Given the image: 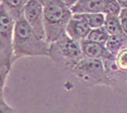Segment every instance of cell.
Segmentation results:
<instances>
[{"label":"cell","instance_id":"1","mask_svg":"<svg viewBox=\"0 0 127 113\" xmlns=\"http://www.w3.org/2000/svg\"><path fill=\"white\" fill-rule=\"evenodd\" d=\"M50 43L42 40L28 25L24 16L15 22L13 50L15 60L22 57L49 56Z\"/></svg>","mask_w":127,"mask_h":113},{"label":"cell","instance_id":"2","mask_svg":"<svg viewBox=\"0 0 127 113\" xmlns=\"http://www.w3.org/2000/svg\"><path fill=\"white\" fill-rule=\"evenodd\" d=\"M15 21L3 7H0V89H3L5 80L15 62L13 37Z\"/></svg>","mask_w":127,"mask_h":113},{"label":"cell","instance_id":"3","mask_svg":"<svg viewBox=\"0 0 127 113\" xmlns=\"http://www.w3.org/2000/svg\"><path fill=\"white\" fill-rule=\"evenodd\" d=\"M72 17V10L62 0H52L46 5L45 30L48 43H53L65 36Z\"/></svg>","mask_w":127,"mask_h":113},{"label":"cell","instance_id":"4","mask_svg":"<svg viewBox=\"0 0 127 113\" xmlns=\"http://www.w3.org/2000/svg\"><path fill=\"white\" fill-rule=\"evenodd\" d=\"M56 64L72 70L84 58L78 42L71 39L67 34L58 41L50 43L49 56Z\"/></svg>","mask_w":127,"mask_h":113},{"label":"cell","instance_id":"5","mask_svg":"<svg viewBox=\"0 0 127 113\" xmlns=\"http://www.w3.org/2000/svg\"><path fill=\"white\" fill-rule=\"evenodd\" d=\"M74 74L78 79L88 84H111V78L109 77V72L106 71L104 63L99 59L83 58L72 69Z\"/></svg>","mask_w":127,"mask_h":113},{"label":"cell","instance_id":"6","mask_svg":"<svg viewBox=\"0 0 127 113\" xmlns=\"http://www.w3.org/2000/svg\"><path fill=\"white\" fill-rule=\"evenodd\" d=\"M23 16L26 19L28 25L34 29V31L42 40L47 41L46 30H45V7L44 5L40 4L37 0H30L27 2L26 7H25Z\"/></svg>","mask_w":127,"mask_h":113},{"label":"cell","instance_id":"7","mask_svg":"<svg viewBox=\"0 0 127 113\" xmlns=\"http://www.w3.org/2000/svg\"><path fill=\"white\" fill-rule=\"evenodd\" d=\"M80 48L83 52L84 58H90V59H99L104 63V66L106 68V71L109 72V69L113 65L114 56L108 51L105 45L95 43L89 40H83L79 42Z\"/></svg>","mask_w":127,"mask_h":113},{"label":"cell","instance_id":"8","mask_svg":"<svg viewBox=\"0 0 127 113\" xmlns=\"http://www.w3.org/2000/svg\"><path fill=\"white\" fill-rule=\"evenodd\" d=\"M90 31L91 28L82 19L75 18V17H72L67 25V28H66V34L78 43L87 39Z\"/></svg>","mask_w":127,"mask_h":113},{"label":"cell","instance_id":"9","mask_svg":"<svg viewBox=\"0 0 127 113\" xmlns=\"http://www.w3.org/2000/svg\"><path fill=\"white\" fill-rule=\"evenodd\" d=\"M71 10L73 14L103 13V0H78Z\"/></svg>","mask_w":127,"mask_h":113},{"label":"cell","instance_id":"10","mask_svg":"<svg viewBox=\"0 0 127 113\" xmlns=\"http://www.w3.org/2000/svg\"><path fill=\"white\" fill-rule=\"evenodd\" d=\"M30 0H1V7H3L14 21L23 17L24 10Z\"/></svg>","mask_w":127,"mask_h":113},{"label":"cell","instance_id":"11","mask_svg":"<svg viewBox=\"0 0 127 113\" xmlns=\"http://www.w3.org/2000/svg\"><path fill=\"white\" fill-rule=\"evenodd\" d=\"M73 17L82 19L91 29L104 26L105 15L103 13H85V14H73Z\"/></svg>","mask_w":127,"mask_h":113},{"label":"cell","instance_id":"12","mask_svg":"<svg viewBox=\"0 0 127 113\" xmlns=\"http://www.w3.org/2000/svg\"><path fill=\"white\" fill-rule=\"evenodd\" d=\"M127 44V34L120 33L114 34V36H110L109 40L105 43V48L113 56H115L118 52Z\"/></svg>","mask_w":127,"mask_h":113},{"label":"cell","instance_id":"13","mask_svg":"<svg viewBox=\"0 0 127 113\" xmlns=\"http://www.w3.org/2000/svg\"><path fill=\"white\" fill-rule=\"evenodd\" d=\"M110 71H120L122 73H127V44L114 56V62L109 69V74Z\"/></svg>","mask_w":127,"mask_h":113},{"label":"cell","instance_id":"14","mask_svg":"<svg viewBox=\"0 0 127 113\" xmlns=\"http://www.w3.org/2000/svg\"><path fill=\"white\" fill-rule=\"evenodd\" d=\"M104 28L108 31L110 36L123 33L122 23H121V17L115 15H105Z\"/></svg>","mask_w":127,"mask_h":113},{"label":"cell","instance_id":"15","mask_svg":"<svg viewBox=\"0 0 127 113\" xmlns=\"http://www.w3.org/2000/svg\"><path fill=\"white\" fill-rule=\"evenodd\" d=\"M109 38H110V34L108 33V31L105 30L104 26H102V27L91 29L90 33H89V36L87 38V40L92 41L95 43H99V44L105 45V43L109 40Z\"/></svg>","mask_w":127,"mask_h":113},{"label":"cell","instance_id":"16","mask_svg":"<svg viewBox=\"0 0 127 113\" xmlns=\"http://www.w3.org/2000/svg\"><path fill=\"white\" fill-rule=\"evenodd\" d=\"M122 10L123 9L117 0H103V14L104 15L120 16Z\"/></svg>","mask_w":127,"mask_h":113},{"label":"cell","instance_id":"17","mask_svg":"<svg viewBox=\"0 0 127 113\" xmlns=\"http://www.w3.org/2000/svg\"><path fill=\"white\" fill-rule=\"evenodd\" d=\"M0 113H19L12 107L8 105V102L3 98V89H0Z\"/></svg>","mask_w":127,"mask_h":113},{"label":"cell","instance_id":"18","mask_svg":"<svg viewBox=\"0 0 127 113\" xmlns=\"http://www.w3.org/2000/svg\"><path fill=\"white\" fill-rule=\"evenodd\" d=\"M121 23H122L123 32L127 34V17H121Z\"/></svg>","mask_w":127,"mask_h":113},{"label":"cell","instance_id":"19","mask_svg":"<svg viewBox=\"0 0 127 113\" xmlns=\"http://www.w3.org/2000/svg\"><path fill=\"white\" fill-rule=\"evenodd\" d=\"M62 1L64 2V3L67 5V7L70 8V9H72L75 4L77 3V2H78V0H62Z\"/></svg>","mask_w":127,"mask_h":113},{"label":"cell","instance_id":"20","mask_svg":"<svg viewBox=\"0 0 127 113\" xmlns=\"http://www.w3.org/2000/svg\"><path fill=\"white\" fill-rule=\"evenodd\" d=\"M122 9H127V0H117Z\"/></svg>","mask_w":127,"mask_h":113},{"label":"cell","instance_id":"21","mask_svg":"<svg viewBox=\"0 0 127 113\" xmlns=\"http://www.w3.org/2000/svg\"><path fill=\"white\" fill-rule=\"evenodd\" d=\"M37 1H38L40 4H42V5H44V7H46V5H47V4L49 3V2H50V1H52V0H37Z\"/></svg>","mask_w":127,"mask_h":113},{"label":"cell","instance_id":"22","mask_svg":"<svg viewBox=\"0 0 127 113\" xmlns=\"http://www.w3.org/2000/svg\"><path fill=\"white\" fill-rule=\"evenodd\" d=\"M120 17H127V9H123L122 12H121Z\"/></svg>","mask_w":127,"mask_h":113}]
</instances>
